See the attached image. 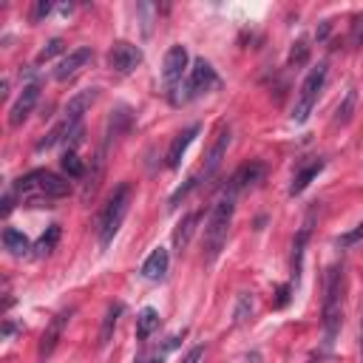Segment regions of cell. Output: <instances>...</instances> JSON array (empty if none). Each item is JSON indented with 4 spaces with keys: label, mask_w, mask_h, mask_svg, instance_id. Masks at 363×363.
Masks as SVG:
<instances>
[{
    "label": "cell",
    "mask_w": 363,
    "mask_h": 363,
    "mask_svg": "<svg viewBox=\"0 0 363 363\" xmlns=\"http://www.w3.org/2000/svg\"><path fill=\"white\" fill-rule=\"evenodd\" d=\"M14 196L23 201V204H31V207H51L48 201L54 199H62L71 193V182L65 176H57L51 170H31L26 176H20L14 184H11Z\"/></svg>",
    "instance_id": "6da1fadb"
},
{
    "label": "cell",
    "mask_w": 363,
    "mask_h": 363,
    "mask_svg": "<svg viewBox=\"0 0 363 363\" xmlns=\"http://www.w3.org/2000/svg\"><path fill=\"white\" fill-rule=\"evenodd\" d=\"M233 213H235V193L224 190V196L213 204L207 216V227H204V261L207 264H216V258L221 255L230 224H233Z\"/></svg>",
    "instance_id": "7a4b0ae2"
},
{
    "label": "cell",
    "mask_w": 363,
    "mask_h": 363,
    "mask_svg": "<svg viewBox=\"0 0 363 363\" xmlns=\"http://www.w3.org/2000/svg\"><path fill=\"white\" fill-rule=\"evenodd\" d=\"M343 289H346V281H343V264H335L329 267L326 272V286H323V309H320V323H323V343L332 346L337 332H340V323H343Z\"/></svg>",
    "instance_id": "3957f363"
},
{
    "label": "cell",
    "mask_w": 363,
    "mask_h": 363,
    "mask_svg": "<svg viewBox=\"0 0 363 363\" xmlns=\"http://www.w3.org/2000/svg\"><path fill=\"white\" fill-rule=\"evenodd\" d=\"M130 199H133V187L128 182H122V184L113 187V193L102 204L99 221H96V238H99L102 250L116 238V233H119V227H122V221H125V216L130 210Z\"/></svg>",
    "instance_id": "277c9868"
},
{
    "label": "cell",
    "mask_w": 363,
    "mask_h": 363,
    "mask_svg": "<svg viewBox=\"0 0 363 363\" xmlns=\"http://www.w3.org/2000/svg\"><path fill=\"white\" fill-rule=\"evenodd\" d=\"M323 82H326V62H318L301 82V91H298V99H295V108H292V122H306L320 91H323Z\"/></svg>",
    "instance_id": "5b68a950"
},
{
    "label": "cell",
    "mask_w": 363,
    "mask_h": 363,
    "mask_svg": "<svg viewBox=\"0 0 363 363\" xmlns=\"http://www.w3.org/2000/svg\"><path fill=\"white\" fill-rule=\"evenodd\" d=\"M187 48L184 45H170L167 54H164V62H162V88L164 94L176 102V91L182 88V79L187 77Z\"/></svg>",
    "instance_id": "8992f818"
},
{
    "label": "cell",
    "mask_w": 363,
    "mask_h": 363,
    "mask_svg": "<svg viewBox=\"0 0 363 363\" xmlns=\"http://www.w3.org/2000/svg\"><path fill=\"white\" fill-rule=\"evenodd\" d=\"M218 85V77H216V68L204 60V57H199L193 65H190V71H187V77H184V94H182V102H187V99H196V96H201V94H207L210 88H216Z\"/></svg>",
    "instance_id": "52a82bcc"
},
{
    "label": "cell",
    "mask_w": 363,
    "mask_h": 363,
    "mask_svg": "<svg viewBox=\"0 0 363 363\" xmlns=\"http://www.w3.org/2000/svg\"><path fill=\"white\" fill-rule=\"evenodd\" d=\"M71 315H74V309H60V312L48 320V326H45V332L40 335V343H37V360H40V363H45V360L54 354V349H57V343L62 340V332H65Z\"/></svg>",
    "instance_id": "ba28073f"
},
{
    "label": "cell",
    "mask_w": 363,
    "mask_h": 363,
    "mask_svg": "<svg viewBox=\"0 0 363 363\" xmlns=\"http://www.w3.org/2000/svg\"><path fill=\"white\" fill-rule=\"evenodd\" d=\"M142 65V48L128 43V40H116L108 51V68L116 74H130Z\"/></svg>",
    "instance_id": "9c48e42d"
},
{
    "label": "cell",
    "mask_w": 363,
    "mask_h": 363,
    "mask_svg": "<svg viewBox=\"0 0 363 363\" xmlns=\"http://www.w3.org/2000/svg\"><path fill=\"white\" fill-rule=\"evenodd\" d=\"M37 99H40V85H37V82L23 85L20 96H17V99H14V105L9 108V125H11V128H20V125L28 119V113L34 111Z\"/></svg>",
    "instance_id": "30bf717a"
},
{
    "label": "cell",
    "mask_w": 363,
    "mask_h": 363,
    "mask_svg": "<svg viewBox=\"0 0 363 363\" xmlns=\"http://www.w3.org/2000/svg\"><path fill=\"white\" fill-rule=\"evenodd\" d=\"M91 60H94V51H91L88 45L74 48V51H71V54H68V57L54 68V79H57V82H68V79H74V77H77V74H79Z\"/></svg>",
    "instance_id": "8fae6325"
},
{
    "label": "cell",
    "mask_w": 363,
    "mask_h": 363,
    "mask_svg": "<svg viewBox=\"0 0 363 363\" xmlns=\"http://www.w3.org/2000/svg\"><path fill=\"white\" fill-rule=\"evenodd\" d=\"M264 179V164L261 162H247V164H241L233 176H230V184H227V190L230 193H241V190H247V187H255L258 182Z\"/></svg>",
    "instance_id": "7c38bea8"
},
{
    "label": "cell",
    "mask_w": 363,
    "mask_h": 363,
    "mask_svg": "<svg viewBox=\"0 0 363 363\" xmlns=\"http://www.w3.org/2000/svg\"><path fill=\"white\" fill-rule=\"evenodd\" d=\"M227 145H230V128L221 125L218 133H216V142L210 145L207 159H204V170H201L204 179H213V176H216V170L221 167V159H224V153H227Z\"/></svg>",
    "instance_id": "4fadbf2b"
},
{
    "label": "cell",
    "mask_w": 363,
    "mask_h": 363,
    "mask_svg": "<svg viewBox=\"0 0 363 363\" xmlns=\"http://www.w3.org/2000/svg\"><path fill=\"white\" fill-rule=\"evenodd\" d=\"M199 130H201L199 125H190V128H184L179 136H173V142H170V147H167V156H164V164H167L170 170H176V167L182 164V159H184V153H187V147H190V142L196 139Z\"/></svg>",
    "instance_id": "5bb4252c"
},
{
    "label": "cell",
    "mask_w": 363,
    "mask_h": 363,
    "mask_svg": "<svg viewBox=\"0 0 363 363\" xmlns=\"http://www.w3.org/2000/svg\"><path fill=\"white\" fill-rule=\"evenodd\" d=\"M105 156H108V147H99V153L91 159V167L85 170V184H82V201H91L99 190V182L105 176Z\"/></svg>",
    "instance_id": "9a60e30c"
},
{
    "label": "cell",
    "mask_w": 363,
    "mask_h": 363,
    "mask_svg": "<svg viewBox=\"0 0 363 363\" xmlns=\"http://www.w3.org/2000/svg\"><path fill=\"white\" fill-rule=\"evenodd\" d=\"M96 96H99V88H85V91L74 94V96L68 99L65 111H62V119H68V122H82V113L96 102Z\"/></svg>",
    "instance_id": "2e32d148"
},
{
    "label": "cell",
    "mask_w": 363,
    "mask_h": 363,
    "mask_svg": "<svg viewBox=\"0 0 363 363\" xmlns=\"http://www.w3.org/2000/svg\"><path fill=\"white\" fill-rule=\"evenodd\" d=\"M167 267H170V255H167V250H164V247H156V250L145 258V264H142V275H145L147 281H162V278L167 275Z\"/></svg>",
    "instance_id": "e0dca14e"
},
{
    "label": "cell",
    "mask_w": 363,
    "mask_h": 363,
    "mask_svg": "<svg viewBox=\"0 0 363 363\" xmlns=\"http://www.w3.org/2000/svg\"><path fill=\"white\" fill-rule=\"evenodd\" d=\"M309 233H312V221L306 218V221H303V227L298 230L295 241H292V275H295V281L301 278V267H303V250H306Z\"/></svg>",
    "instance_id": "ac0fdd59"
},
{
    "label": "cell",
    "mask_w": 363,
    "mask_h": 363,
    "mask_svg": "<svg viewBox=\"0 0 363 363\" xmlns=\"http://www.w3.org/2000/svg\"><path fill=\"white\" fill-rule=\"evenodd\" d=\"M199 218H201V213H187V216L176 224V230H173V247H176V252H182V250L190 244V235H193Z\"/></svg>",
    "instance_id": "d6986e66"
},
{
    "label": "cell",
    "mask_w": 363,
    "mask_h": 363,
    "mask_svg": "<svg viewBox=\"0 0 363 363\" xmlns=\"http://www.w3.org/2000/svg\"><path fill=\"white\" fill-rule=\"evenodd\" d=\"M3 247H6L14 258H26V255H28V250H31V241H28L20 230L6 227V230H3Z\"/></svg>",
    "instance_id": "ffe728a7"
},
{
    "label": "cell",
    "mask_w": 363,
    "mask_h": 363,
    "mask_svg": "<svg viewBox=\"0 0 363 363\" xmlns=\"http://www.w3.org/2000/svg\"><path fill=\"white\" fill-rule=\"evenodd\" d=\"M320 170H323V159H318V162L306 164L303 170H298V173L292 176V184H289V196H298V193H303V190L312 184V179H315Z\"/></svg>",
    "instance_id": "44dd1931"
},
{
    "label": "cell",
    "mask_w": 363,
    "mask_h": 363,
    "mask_svg": "<svg viewBox=\"0 0 363 363\" xmlns=\"http://www.w3.org/2000/svg\"><path fill=\"white\" fill-rule=\"evenodd\" d=\"M119 315H122V303H111L108 306V312H105V318H102V329H99V349H105L108 343H111V337H113V329H116V323H119Z\"/></svg>",
    "instance_id": "7402d4cb"
},
{
    "label": "cell",
    "mask_w": 363,
    "mask_h": 363,
    "mask_svg": "<svg viewBox=\"0 0 363 363\" xmlns=\"http://www.w3.org/2000/svg\"><path fill=\"white\" fill-rule=\"evenodd\" d=\"M159 312L153 309V306H145L142 312H139V318H136V337L139 340H147L156 329H159Z\"/></svg>",
    "instance_id": "603a6c76"
},
{
    "label": "cell",
    "mask_w": 363,
    "mask_h": 363,
    "mask_svg": "<svg viewBox=\"0 0 363 363\" xmlns=\"http://www.w3.org/2000/svg\"><path fill=\"white\" fill-rule=\"evenodd\" d=\"M354 108H357V91L354 88H349L346 91V96H343V102L337 105V116H335V125H349L352 122V116H354Z\"/></svg>",
    "instance_id": "cb8c5ba5"
},
{
    "label": "cell",
    "mask_w": 363,
    "mask_h": 363,
    "mask_svg": "<svg viewBox=\"0 0 363 363\" xmlns=\"http://www.w3.org/2000/svg\"><path fill=\"white\" fill-rule=\"evenodd\" d=\"M62 170L68 173V179H85V164L79 162V156H77V150H65L62 153Z\"/></svg>",
    "instance_id": "d4e9b609"
},
{
    "label": "cell",
    "mask_w": 363,
    "mask_h": 363,
    "mask_svg": "<svg viewBox=\"0 0 363 363\" xmlns=\"http://www.w3.org/2000/svg\"><path fill=\"white\" fill-rule=\"evenodd\" d=\"M57 241H60V224H51L43 235H40V241H37V255H48L54 247H57Z\"/></svg>",
    "instance_id": "484cf974"
},
{
    "label": "cell",
    "mask_w": 363,
    "mask_h": 363,
    "mask_svg": "<svg viewBox=\"0 0 363 363\" xmlns=\"http://www.w3.org/2000/svg\"><path fill=\"white\" fill-rule=\"evenodd\" d=\"M349 48H363V11H357L349 23Z\"/></svg>",
    "instance_id": "4316f807"
},
{
    "label": "cell",
    "mask_w": 363,
    "mask_h": 363,
    "mask_svg": "<svg viewBox=\"0 0 363 363\" xmlns=\"http://www.w3.org/2000/svg\"><path fill=\"white\" fill-rule=\"evenodd\" d=\"M62 51H65V40L54 37V40H48V43H45V48L37 54V60H34V62H37V65H43V62L54 60V57H57V54H62Z\"/></svg>",
    "instance_id": "83f0119b"
},
{
    "label": "cell",
    "mask_w": 363,
    "mask_h": 363,
    "mask_svg": "<svg viewBox=\"0 0 363 363\" xmlns=\"http://www.w3.org/2000/svg\"><path fill=\"white\" fill-rule=\"evenodd\" d=\"M252 315V295H241L238 298V306H235V323H241V320H247Z\"/></svg>",
    "instance_id": "f1b7e54d"
},
{
    "label": "cell",
    "mask_w": 363,
    "mask_h": 363,
    "mask_svg": "<svg viewBox=\"0 0 363 363\" xmlns=\"http://www.w3.org/2000/svg\"><path fill=\"white\" fill-rule=\"evenodd\" d=\"M306 54H309L306 40H298V43H295V48H292V54H289V62H292V65H301V62L306 60Z\"/></svg>",
    "instance_id": "f546056e"
},
{
    "label": "cell",
    "mask_w": 363,
    "mask_h": 363,
    "mask_svg": "<svg viewBox=\"0 0 363 363\" xmlns=\"http://www.w3.org/2000/svg\"><path fill=\"white\" fill-rule=\"evenodd\" d=\"M48 11H51V3H48V0H40V3H34V9H31V23H37V20L48 17Z\"/></svg>",
    "instance_id": "4dcf8cb0"
},
{
    "label": "cell",
    "mask_w": 363,
    "mask_h": 363,
    "mask_svg": "<svg viewBox=\"0 0 363 363\" xmlns=\"http://www.w3.org/2000/svg\"><path fill=\"white\" fill-rule=\"evenodd\" d=\"M196 184H199L196 179H187V184H184V187H179V190L170 196V207H176V204H179V201H182V199H184V196H187V193L196 187Z\"/></svg>",
    "instance_id": "1f68e13d"
},
{
    "label": "cell",
    "mask_w": 363,
    "mask_h": 363,
    "mask_svg": "<svg viewBox=\"0 0 363 363\" xmlns=\"http://www.w3.org/2000/svg\"><path fill=\"white\" fill-rule=\"evenodd\" d=\"M204 360V346H193L184 357H182V363H201Z\"/></svg>",
    "instance_id": "d6a6232c"
},
{
    "label": "cell",
    "mask_w": 363,
    "mask_h": 363,
    "mask_svg": "<svg viewBox=\"0 0 363 363\" xmlns=\"http://www.w3.org/2000/svg\"><path fill=\"white\" fill-rule=\"evenodd\" d=\"M289 292H292V286H289V284H281V286H278V298H275V306H278V309L289 303Z\"/></svg>",
    "instance_id": "836d02e7"
},
{
    "label": "cell",
    "mask_w": 363,
    "mask_h": 363,
    "mask_svg": "<svg viewBox=\"0 0 363 363\" xmlns=\"http://www.w3.org/2000/svg\"><path fill=\"white\" fill-rule=\"evenodd\" d=\"M14 199H17V196H14V190L9 187V190L3 193V216H9V213H11V207H14Z\"/></svg>",
    "instance_id": "e575fe53"
},
{
    "label": "cell",
    "mask_w": 363,
    "mask_h": 363,
    "mask_svg": "<svg viewBox=\"0 0 363 363\" xmlns=\"http://www.w3.org/2000/svg\"><path fill=\"white\" fill-rule=\"evenodd\" d=\"M360 235H363V221L357 224V230H352V233H346V235H343L340 241H343V244H352V241H357Z\"/></svg>",
    "instance_id": "d590c367"
},
{
    "label": "cell",
    "mask_w": 363,
    "mask_h": 363,
    "mask_svg": "<svg viewBox=\"0 0 363 363\" xmlns=\"http://www.w3.org/2000/svg\"><path fill=\"white\" fill-rule=\"evenodd\" d=\"M164 354H167V352L162 349V352H156V354H150V357H142L139 363H162V360H164Z\"/></svg>",
    "instance_id": "8d00e7d4"
},
{
    "label": "cell",
    "mask_w": 363,
    "mask_h": 363,
    "mask_svg": "<svg viewBox=\"0 0 363 363\" xmlns=\"http://www.w3.org/2000/svg\"><path fill=\"white\" fill-rule=\"evenodd\" d=\"M360 352H363V318H360Z\"/></svg>",
    "instance_id": "74e56055"
}]
</instances>
